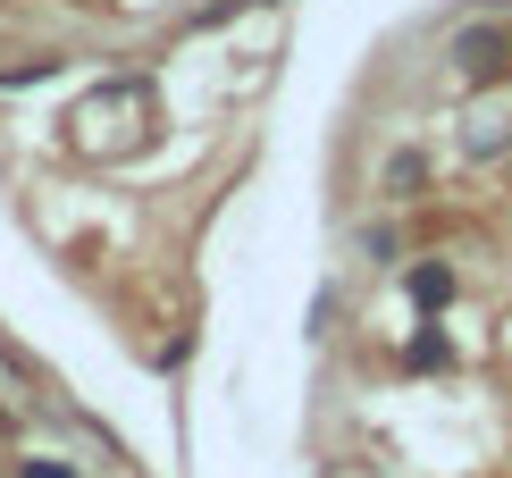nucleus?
<instances>
[{
  "label": "nucleus",
  "instance_id": "obj_3",
  "mask_svg": "<svg viewBox=\"0 0 512 478\" xmlns=\"http://www.w3.org/2000/svg\"><path fill=\"white\" fill-rule=\"evenodd\" d=\"M403 361H412V369H445V361H454V336H445V328H420L412 344H403Z\"/></svg>",
  "mask_w": 512,
  "mask_h": 478
},
{
  "label": "nucleus",
  "instance_id": "obj_2",
  "mask_svg": "<svg viewBox=\"0 0 512 478\" xmlns=\"http://www.w3.org/2000/svg\"><path fill=\"white\" fill-rule=\"evenodd\" d=\"M403 294H412L420 311H445V302H454V269H445V260H420V269H403Z\"/></svg>",
  "mask_w": 512,
  "mask_h": 478
},
{
  "label": "nucleus",
  "instance_id": "obj_1",
  "mask_svg": "<svg viewBox=\"0 0 512 478\" xmlns=\"http://www.w3.org/2000/svg\"><path fill=\"white\" fill-rule=\"evenodd\" d=\"M454 59H462L471 76H504L512 42H504V34H487V26H471V34H454Z\"/></svg>",
  "mask_w": 512,
  "mask_h": 478
},
{
  "label": "nucleus",
  "instance_id": "obj_4",
  "mask_svg": "<svg viewBox=\"0 0 512 478\" xmlns=\"http://www.w3.org/2000/svg\"><path fill=\"white\" fill-rule=\"evenodd\" d=\"M17 478H76L68 462H51V453H34V462H17Z\"/></svg>",
  "mask_w": 512,
  "mask_h": 478
}]
</instances>
